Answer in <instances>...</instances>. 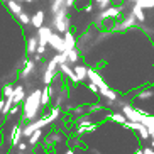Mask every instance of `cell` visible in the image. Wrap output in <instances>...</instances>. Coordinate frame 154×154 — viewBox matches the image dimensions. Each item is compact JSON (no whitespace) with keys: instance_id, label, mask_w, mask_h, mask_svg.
<instances>
[{"instance_id":"6da1fadb","label":"cell","mask_w":154,"mask_h":154,"mask_svg":"<svg viewBox=\"0 0 154 154\" xmlns=\"http://www.w3.org/2000/svg\"><path fill=\"white\" fill-rule=\"evenodd\" d=\"M42 115V105H41V88H32L29 91L24 102L20 103V119L19 122H34L36 119Z\"/></svg>"},{"instance_id":"7a4b0ae2","label":"cell","mask_w":154,"mask_h":154,"mask_svg":"<svg viewBox=\"0 0 154 154\" xmlns=\"http://www.w3.org/2000/svg\"><path fill=\"white\" fill-rule=\"evenodd\" d=\"M124 4H112L109 5L105 10H98V14H95V26L98 27H103V24L110 19H120L122 17V12H124Z\"/></svg>"},{"instance_id":"3957f363","label":"cell","mask_w":154,"mask_h":154,"mask_svg":"<svg viewBox=\"0 0 154 154\" xmlns=\"http://www.w3.org/2000/svg\"><path fill=\"white\" fill-rule=\"evenodd\" d=\"M51 27H54V31L59 34H64L68 29H71V19L66 7L58 10L56 14H51Z\"/></svg>"},{"instance_id":"277c9868","label":"cell","mask_w":154,"mask_h":154,"mask_svg":"<svg viewBox=\"0 0 154 154\" xmlns=\"http://www.w3.org/2000/svg\"><path fill=\"white\" fill-rule=\"evenodd\" d=\"M19 75L17 78L19 80H22V82H26V80H29V78L32 76V75H36L37 71V63H34V59L29 58V56H26V58L20 59V63H19Z\"/></svg>"},{"instance_id":"5b68a950","label":"cell","mask_w":154,"mask_h":154,"mask_svg":"<svg viewBox=\"0 0 154 154\" xmlns=\"http://www.w3.org/2000/svg\"><path fill=\"white\" fill-rule=\"evenodd\" d=\"M137 24H139V22H137V19L129 12V14L120 20V22L113 24L112 27H110V31H112V32H124V31H129V29H137Z\"/></svg>"},{"instance_id":"8992f818","label":"cell","mask_w":154,"mask_h":154,"mask_svg":"<svg viewBox=\"0 0 154 154\" xmlns=\"http://www.w3.org/2000/svg\"><path fill=\"white\" fill-rule=\"evenodd\" d=\"M22 127L24 124L22 122H15L14 127L10 129V136H9V146H10V149L14 151L15 147L19 146V142L24 139L22 137Z\"/></svg>"},{"instance_id":"52a82bcc","label":"cell","mask_w":154,"mask_h":154,"mask_svg":"<svg viewBox=\"0 0 154 154\" xmlns=\"http://www.w3.org/2000/svg\"><path fill=\"white\" fill-rule=\"evenodd\" d=\"M48 46H49V48H53V49H54L56 53H63V51H64L63 36H61L59 32L53 31V32H51V37H49V41H48Z\"/></svg>"},{"instance_id":"ba28073f","label":"cell","mask_w":154,"mask_h":154,"mask_svg":"<svg viewBox=\"0 0 154 154\" xmlns=\"http://www.w3.org/2000/svg\"><path fill=\"white\" fill-rule=\"evenodd\" d=\"M69 100V90L68 88H58L54 93V97H53V105L54 107H63L66 102Z\"/></svg>"},{"instance_id":"9c48e42d","label":"cell","mask_w":154,"mask_h":154,"mask_svg":"<svg viewBox=\"0 0 154 154\" xmlns=\"http://www.w3.org/2000/svg\"><path fill=\"white\" fill-rule=\"evenodd\" d=\"M51 32H53L51 26H41L39 29H36V36H37V41H39V46H46L48 48V41H49V37H51Z\"/></svg>"},{"instance_id":"30bf717a","label":"cell","mask_w":154,"mask_h":154,"mask_svg":"<svg viewBox=\"0 0 154 154\" xmlns=\"http://www.w3.org/2000/svg\"><path fill=\"white\" fill-rule=\"evenodd\" d=\"M59 73L63 75L66 80H69L71 82V85H78V78H76V75H75V71H73V66L71 64H68V63H61L59 64Z\"/></svg>"},{"instance_id":"8fae6325","label":"cell","mask_w":154,"mask_h":154,"mask_svg":"<svg viewBox=\"0 0 154 154\" xmlns=\"http://www.w3.org/2000/svg\"><path fill=\"white\" fill-rule=\"evenodd\" d=\"M53 97H54V88H53V85H44V88L41 90V105H42V109L49 107L51 102H53Z\"/></svg>"},{"instance_id":"7c38bea8","label":"cell","mask_w":154,"mask_h":154,"mask_svg":"<svg viewBox=\"0 0 154 154\" xmlns=\"http://www.w3.org/2000/svg\"><path fill=\"white\" fill-rule=\"evenodd\" d=\"M86 76H88V82H90V83H95L98 88H102L103 85H107V82L102 78V75H100V73L97 71L95 68H88V69H86Z\"/></svg>"},{"instance_id":"4fadbf2b","label":"cell","mask_w":154,"mask_h":154,"mask_svg":"<svg viewBox=\"0 0 154 154\" xmlns=\"http://www.w3.org/2000/svg\"><path fill=\"white\" fill-rule=\"evenodd\" d=\"M26 85L24 83H19L14 86V91H12V98H14V105H20L26 98Z\"/></svg>"},{"instance_id":"5bb4252c","label":"cell","mask_w":154,"mask_h":154,"mask_svg":"<svg viewBox=\"0 0 154 154\" xmlns=\"http://www.w3.org/2000/svg\"><path fill=\"white\" fill-rule=\"evenodd\" d=\"M63 44H64V51H69V49H75L76 48V36L71 29L63 34Z\"/></svg>"},{"instance_id":"9a60e30c","label":"cell","mask_w":154,"mask_h":154,"mask_svg":"<svg viewBox=\"0 0 154 154\" xmlns=\"http://www.w3.org/2000/svg\"><path fill=\"white\" fill-rule=\"evenodd\" d=\"M42 139H44L46 147H48V149H51L54 144H59V142L63 140V134H61V132H53V131H51L49 134H48V136H44Z\"/></svg>"},{"instance_id":"2e32d148","label":"cell","mask_w":154,"mask_h":154,"mask_svg":"<svg viewBox=\"0 0 154 154\" xmlns=\"http://www.w3.org/2000/svg\"><path fill=\"white\" fill-rule=\"evenodd\" d=\"M86 69H88V66H86V64H80V63L73 64V71H75V75H76V78H78V82H80V83L88 82Z\"/></svg>"},{"instance_id":"e0dca14e","label":"cell","mask_w":154,"mask_h":154,"mask_svg":"<svg viewBox=\"0 0 154 154\" xmlns=\"http://www.w3.org/2000/svg\"><path fill=\"white\" fill-rule=\"evenodd\" d=\"M46 22V14H44V10H37V12H34L31 17V26L34 29H39L41 26H44Z\"/></svg>"},{"instance_id":"ac0fdd59","label":"cell","mask_w":154,"mask_h":154,"mask_svg":"<svg viewBox=\"0 0 154 154\" xmlns=\"http://www.w3.org/2000/svg\"><path fill=\"white\" fill-rule=\"evenodd\" d=\"M131 14L137 19V22H139V24H142V22H146V20H147V17H146V14H144V9H142L139 4H132Z\"/></svg>"},{"instance_id":"d6986e66","label":"cell","mask_w":154,"mask_h":154,"mask_svg":"<svg viewBox=\"0 0 154 154\" xmlns=\"http://www.w3.org/2000/svg\"><path fill=\"white\" fill-rule=\"evenodd\" d=\"M98 129V122H91L88 125H76V136L82 137L85 134H91V132H95Z\"/></svg>"},{"instance_id":"ffe728a7","label":"cell","mask_w":154,"mask_h":154,"mask_svg":"<svg viewBox=\"0 0 154 154\" xmlns=\"http://www.w3.org/2000/svg\"><path fill=\"white\" fill-rule=\"evenodd\" d=\"M37 44H39V41H37L36 34H32V36L27 37V42H26V53H27V56H32L34 53H36Z\"/></svg>"},{"instance_id":"44dd1931","label":"cell","mask_w":154,"mask_h":154,"mask_svg":"<svg viewBox=\"0 0 154 154\" xmlns=\"http://www.w3.org/2000/svg\"><path fill=\"white\" fill-rule=\"evenodd\" d=\"M7 9H9V12L12 15H14V17H17L19 14H20V12H22L24 10V7H22V4H20V2H19V0H9V2H7Z\"/></svg>"},{"instance_id":"7402d4cb","label":"cell","mask_w":154,"mask_h":154,"mask_svg":"<svg viewBox=\"0 0 154 154\" xmlns=\"http://www.w3.org/2000/svg\"><path fill=\"white\" fill-rule=\"evenodd\" d=\"M42 131H44V129H39V131H36L31 137H27V144L31 146V147H36V146L42 140V137H44V132Z\"/></svg>"},{"instance_id":"603a6c76","label":"cell","mask_w":154,"mask_h":154,"mask_svg":"<svg viewBox=\"0 0 154 154\" xmlns=\"http://www.w3.org/2000/svg\"><path fill=\"white\" fill-rule=\"evenodd\" d=\"M48 115H49V119H51V122L54 124V122H58L59 119H61V115H63V107H51L49 109V112H48Z\"/></svg>"},{"instance_id":"cb8c5ba5","label":"cell","mask_w":154,"mask_h":154,"mask_svg":"<svg viewBox=\"0 0 154 154\" xmlns=\"http://www.w3.org/2000/svg\"><path fill=\"white\" fill-rule=\"evenodd\" d=\"M66 53V58H68V64H76L78 61H80V53H78V49L75 48V49H69V51H64Z\"/></svg>"},{"instance_id":"d4e9b609","label":"cell","mask_w":154,"mask_h":154,"mask_svg":"<svg viewBox=\"0 0 154 154\" xmlns=\"http://www.w3.org/2000/svg\"><path fill=\"white\" fill-rule=\"evenodd\" d=\"M109 119L112 120V122L120 124V125H124V124L127 122V117L124 115L122 112H112V113H109Z\"/></svg>"},{"instance_id":"484cf974","label":"cell","mask_w":154,"mask_h":154,"mask_svg":"<svg viewBox=\"0 0 154 154\" xmlns=\"http://www.w3.org/2000/svg\"><path fill=\"white\" fill-rule=\"evenodd\" d=\"M17 20H19V24H20V26H26V27H27V26H31V15H29L27 12H24V10L17 15Z\"/></svg>"},{"instance_id":"4316f807","label":"cell","mask_w":154,"mask_h":154,"mask_svg":"<svg viewBox=\"0 0 154 154\" xmlns=\"http://www.w3.org/2000/svg\"><path fill=\"white\" fill-rule=\"evenodd\" d=\"M93 2V7H97L98 10H105L109 5L113 4V0H91Z\"/></svg>"},{"instance_id":"83f0119b","label":"cell","mask_w":154,"mask_h":154,"mask_svg":"<svg viewBox=\"0 0 154 154\" xmlns=\"http://www.w3.org/2000/svg\"><path fill=\"white\" fill-rule=\"evenodd\" d=\"M12 91H14V85L12 83H4V86H2V95L4 98H7V97L12 95Z\"/></svg>"},{"instance_id":"f1b7e54d","label":"cell","mask_w":154,"mask_h":154,"mask_svg":"<svg viewBox=\"0 0 154 154\" xmlns=\"http://www.w3.org/2000/svg\"><path fill=\"white\" fill-rule=\"evenodd\" d=\"M137 29H139V31H142V32L146 34V36H154V29H152V27H149V26H146V22L137 24Z\"/></svg>"},{"instance_id":"f546056e","label":"cell","mask_w":154,"mask_h":154,"mask_svg":"<svg viewBox=\"0 0 154 154\" xmlns=\"http://www.w3.org/2000/svg\"><path fill=\"white\" fill-rule=\"evenodd\" d=\"M122 127H125V129H129V131H134V132H137L142 127V124H139V122H131V120H127L125 124H124Z\"/></svg>"},{"instance_id":"4dcf8cb0","label":"cell","mask_w":154,"mask_h":154,"mask_svg":"<svg viewBox=\"0 0 154 154\" xmlns=\"http://www.w3.org/2000/svg\"><path fill=\"white\" fill-rule=\"evenodd\" d=\"M136 4H139L142 9H154V0H139Z\"/></svg>"},{"instance_id":"1f68e13d","label":"cell","mask_w":154,"mask_h":154,"mask_svg":"<svg viewBox=\"0 0 154 154\" xmlns=\"http://www.w3.org/2000/svg\"><path fill=\"white\" fill-rule=\"evenodd\" d=\"M137 134H139V137H140L142 140H146V139H151V137H149V131H147V129H146L144 125H142V127L139 129V131H137Z\"/></svg>"},{"instance_id":"d6a6232c","label":"cell","mask_w":154,"mask_h":154,"mask_svg":"<svg viewBox=\"0 0 154 154\" xmlns=\"http://www.w3.org/2000/svg\"><path fill=\"white\" fill-rule=\"evenodd\" d=\"M20 113V105H12V109L9 112V117H14V115H19Z\"/></svg>"},{"instance_id":"836d02e7","label":"cell","mask_w":154,"mask_h":154,"mask_svg":"<svg viewBox=\"0 0 154 154\" xmlns=\"http://www.w3.org/2000/svg\"><path fill=\"white\" fill-rule=\"evenodd\" d=\"M86 88H88V90L91 91V93H93V95H98V86L95 85V83H86Z\"/></svg>"},{"instance_id":"e575fe53","label":"cell","mask_w":154,"mask_h":154,"mask_svg":"<svg viewBox=\"0 0 154 154\" xmlns=\"http://www.w3.org/2000/svg\"><path fill=\"white\" fill-rule=\"evenodd\" d=\"M75 107H76V105L73 103L71 100H68V102H66V103H64V109H66V112H71V110L75 109Z\"/></svg>"},{"instance_id":"d590c367","label":"cell","mask_w":154,"mask_h":154,"mask_svg":"<svg viewBox=\"0 0 154 154\" xmlns=\"http://www.w3.org/2000/svg\"><path fill=\"white\" fill-rule=\"evenodd\" d=\"M83 12H86V14H90V12H93V2H90V4H86L85 7H83Z\"/></svg>"},{"instance_id":"8d00e7d4","label":"cell","mask_w":154,"mask_h":154,"mask_svg":"<svg viewBox=\"0 0 154 154\" xmlns=\"http://www.w3.org/2000/svg\"><path fill=\"white\" fill-rule=\"evenodd\" d=\"M142 154H154V149L151 146H146V147H142Z\"/></svg>"},{"instance_id":"74e56055","label":"cell","mask_w":154,"mask_h":154,"mask_svg":"<svg viewBox=\"0 0 154 154\" xmlns=\"http://www.w3.org/2000/svg\"><path fill=\"white\" fill-rule=\"evenodd\" d=\"M76 5V0H66V9H73Z\"/></svg>"},{"instance_id":"f35d334b","label":"cell","mask_w":154,"mask_h":154,"mask_svg":"<svg viewBox=\"0 0 154 154\" xmlns=\"http://www.w3.org/2000/svg\"><path fill=\"white\" fill-rule=\"evenodd\" d=\"M4 103H5V98L0 97V115H2V109H4Z\"/></svg>"},{"instance_id":"ab89813d","label":"cell","mask_w":154,"mask_h":154,"mask_svg":"<svg viewBox=\"0 0 154 154\" xmlns=\"http://www.w3.org/2000/svg\"><path fill=\"white\" fill-rule=\"evenodd\" d=\"M20 4H34V2H37V0H19Z\"/></svg>"},{"instance_id":"60d3db41","label":"cell","mask_w":154,"mask_h":154,"mask_svg":"<svg viewBox=\"0 0 154 154\" xmlns=\"http://www.w3.org/2000/svg\"><path fill=\"white\" fill-rule=\"evenodd\" d=\"M64 154H75V149H71V147H69V149H66V152Z\"/></svg>"},{"instance_id":"b9f144b4","label":"cell","mask_w":154,"mask_h":154,"mask_svg":"<svg viewBox=\"0 0 154 154\" xmlns=\"http://www.w3.org/2000/svg\"><path fill=\"white\" fill-rule=\"evenodd\" d=\"M2 144H4V134L0 132V147H2Z\"/></svg>"},{"instance_id":"7bdbcfd3","label":"cell","mask_w":154,"mask_h":154,"mask_svg":"<svg viewBox=\"0 0 154 154\" xmlns=\"http://www.w3.org/2000/svg\"><path fill=\"white\" fill-rule=\"evenodd\" d=\"M90 151H91V154H102L98 149H90Z\"/></svg>"},{"instance_id":"ee69618b","label":"cell","mask_w":154,"mask_h":154,"mask_svg":"<svg viewBox=\"0 0 154 154\" xmlns=\"http://www.w3.org/2000/svg\"><path fill=\"white\" fill-rule=\"evenodd\" d=\"M149 137H151V139H154V129H152V131H149Z\"/></svg>"},{"instance_id":"f6af8a7d","label":"cell","mask_w":154,"mask_h":154,"mask_svg":"<svg viewBox=\"0 0 154 154\" xmlns=\"http://www.w3.org/2000/svg\"><path fill=\"white\" fill-rule=\"evenodd\" d=\"M134 154H142V147H140V149H136V152Z\"/></svg>"},{"instance_id":"bcb514c9","label":"cell","mask_w":154,"mask_h":154,"mask_svg":"<svg viewBox=\"0 0 154 154\" xmlns=\"http://www.w3.org/2000/svg\"><path fill=\"white\" fill-rule=\"evenodd\" d=\"M151 147L154 149V139H151Z\"/></svg>"},{"instance_id":"7dc6e473","label":"cell","mask_w":154,"mask_h":154,"mask_svg":"<svg viewBox=\"0 0 154 154\" xmlns=\"http://www.w3.org/2000/svg\"><path fill=\"white\" fill-rule=\"evenodd\" d=\"M0 2H2V4H7V2H9V0H0Z\"/></svg>"},{"instance_id":"c3c4849f","label":"cell","mask_w":154,"mask_h":154,"mask_svg":"<svg viewBox=\"0 0 154 154\" xmlns=\"http://www.w3.org/2000/svg\"><path fill=\"white\" fill-rule=\"evenodd\" d=\"M151 44H152V48H154V39H152V41H151Z\"/></svg>"},{"instance_id":"681fc988","label":"cell","mask_w":154,"mask_h":154,"mask_svg":"<svg viewBox=\"0 0 154 154\" xmlns=\"http://www.w3.org/2000/svg\"><path fill=\"white\" fill-rule=\"evenodd\" d=\"M0 132H2V127H0Z\"/></svg>"}]
</instances>
